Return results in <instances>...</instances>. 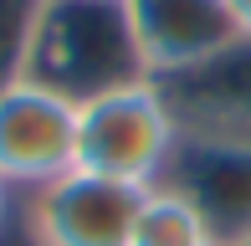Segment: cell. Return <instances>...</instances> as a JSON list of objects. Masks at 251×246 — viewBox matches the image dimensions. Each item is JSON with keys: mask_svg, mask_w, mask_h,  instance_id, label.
I'll use <instances>...</instances> for the list:
<instances>
[{"mask_svg": "<svg viewBox=\"0 0 251 246\" xmlns=\"http://www.w3.org/2000/svg\"><path fill=\"white\" fill-rule=\"evenodd\" d=\"M26 77L56 87L72 103L149 77L123 0H47Z\"/></svg>", "mask_w": 251, "mask_h": 246, "instance_id": "6da1fadb", "label": "cell"}, {"mask_svg": "<svg viewBox=\"0 0 251 246\" xmlns=\"http://www.w3.org/2000/svg\"><path fill=\"white\" fill-rule=\"evenodd\" d=\"M179 139L185 128L154 77L108 87L77 103V170L102 174V180H123L139 190L159 185Z\"/></svg>", "mask_w": 251, "mask_h": 246, "instance_id": "7a4b0ae2", "label": "cell"}, {"mask_svg": "<svg viewBox=\"0 0 251 246\" xmlns=\"http://www.w3.org/2000/svg\"><path fill=\"white\" fill-rule=\"evenodd\" d=\"M77 170V103L56 87L21 77L0 93V185L47 190Z\"/></svg>", "mask_w": 251, "mask_h": 246, "instance_id": "3957f363", "label": "cell"}, {"mask_svg": "<svg viewBox=\"0 0 251 246\" xmlns=\"http://www.w3.org/2000/svg\"><path fill=\"white\" fill-rule=\"evenodd\" d=\"M139 205V185L72 170L31 195V236L36 246H133Z\"/></svg>", "mask_w": 251, "mask_h": 246, "instance_id": "277c9868", "label": "cell"}, {"mask_svg": "<svg viewBox=\"0 0 251 246\" xmlns=\"http://www.w3.org/2000/svg\"><path fill=\"white\" fill-rule=\"evenodd\" d=\"M159 185L179 190L200 210L215 246L251 236V139L185 133Z\"/></svg>", "mask_w": 251, "mask_h": 246, "instance_id": "5b68a950", "label": "cell"}, {"mask_svg": "<svg viewBox=\"0 0 251 246\" xmlns=\"http://www.w3.org/2000/svg\"><path fill=\"white\" fill-rule=\"evenodd\" d=\"M123 10H128L144 72L159 82L210 62L241 36L226 0H123Z\"/></svg>", "mask_w": 251, "mask_h": 246, "instance_id": "8992f818", "label": "cell"}, {"mask_svg": "<svg viewBox=\"0 0 251 246\" xmlns=\"http://www.w3.org/2000/svg\"><path fill=\"white\" fill-rule=\"evenodd\" d=\"M159 82V77H154ZM164 98L185 133L210 139H251V36H236L210 62L164 77Z\"/></svg>", "mask_w": 251, "mask_h": 246, "instance_id": "52a82bcc", "label": "cell"}, {"mask_svg": "<svg viewBox=\"0 0 251 246\" xmlns=\"http://www.w3.org/2000/svg\"><path fill=\"white\" fill-rule=\"evenodd\" d=\"M133 246H215V236L179 190L149 185L139 205V226H133Z\"/></svg>", "mask_w": 251, "mask_h": 246, "instance_id": "ba28073f", "label": "cell"}, {"mask_svg": "<svg viewBox=\"0 0 251 246\" xmlns=\"http://www.w3.org/2000/svg\"><path fill=\"white\" fill-rule=\"evenodd\" d=\"M47 0H0V93L31 72V47Z\"/></svg>", "mask_w": 251, "mask_h": 246, "instance_id": "9c48e42d", "label": "cell"}, {"mask_svg": "<svg viewBox=\"0 0 251 246\" xmlns=\"http://www.w3.org/2000/svg\"><path fill=\"white\" fill-rule=\"evenodd\" d=\"M236 16V26H241V36H251V0H226Z\"/></svg>", "mask_w": 251, "mask_h": 246, "instance_id": "30bf717a", "label": "cell"}, {"mask_svg": "<svg viewBox=\"0 0 251 246\" xmlns=\"http://www.w3.org/2000/svg\"><path fill=\"white\" fill-rule=\"evenodd\" d=\"M5 216H10V190L0 185V226H5Z\"/></svg>", "mask_w": 251, "mask_h": 246, "instance_id": "8fae6325", "label": "cell"}, {"mask_svg": "<svg viewBox=\"0 0 251 246\" xmlns=\"http://www.w3.org/2000/svg\"><path fill=\"white\" fill-rule=\"evenodd\" d=\"M231 246H251V236H241V241H231Z\"/></svg>", "mask_w": 251, "mask_h": 246, "instance_id": "7c38bea8", "label": "cell"}]
</instances>
